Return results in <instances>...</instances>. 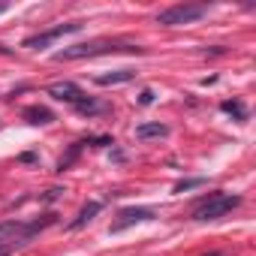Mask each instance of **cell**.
I'll list each match as a JSON object with an SVG mask.
<instances>
[{
    "mask_svg": "<svg viewBox=\"0 0 256 256\" xmlns=\"http://www.w3.org/2000/svg\"><path fill=\"white\" fill-rule=\"evenodd\" d=\"M154 102V90H142L139 94V106H151Z\"/></svg>",
    "mask_w": 256,
    "mask_h": 256,
    "instance_id": "cell-16",
    "label": "cell"
},
{
    "mask_svg": "<svg viewBox=\"0 0 256 256\" xmlns=\"http://www.w3.org/2000/svg\"><path fill=\"white\" fill-rule=\"evenodd\" d=\"M166 133H169V126L160 124V120L157 124H139L136 126V139H163Z\"/></svg>",
    "mask_w": 256,
    "mask_h": 256,
    "instance_id": "cell-9",
    "label": "cell"
},
{
    "mask_svg": "<svg viewBox=\"0 0 256 256\" xmlns=\"http://www.w3.org/2000/svg\"><path fill=\"white\" fill-rule=\"evenodd\" d=\"M76 112H82V114H96V112H102V106H100V102H94V100L88 96L82 106H76Z\"/></svg>",
    "mask_w": 256,
    "mask_h": 256,
    "instance_id": "cell-14",
    "label": "cell"
},
{
    "mask_svg": "<svg viewBox=\"0 0 256 256\" xmlns=\"http://www.w3.org/2000/svg\"><path fill=\"white\" fill-rule=\"evenodd\" d=\"M145 220H154V208H145V205H139V208H124V211L118 214V220L112 223V232H124L126 226L145 223Z\"/></svg>",
    "mask_w": 256,
    "mask_h": 256,
    "instance_id": "cell-7",
    "label": "cell"
},
{
    "mask_svg": "<svg viewBox=\"0 0 256 256\" xmlns=\"http://www.w3.org/2000/svg\"><path fill=\"white\" fill-rule=\"evenodd\" d=\"M52 223H54V214H46L42 220H4L0 223V247L16 250L28 244L34 235H40L42 229H48Z\"/></svg>",
    "mask_w": 256,
    "mask_h": 256,
    "instance_id": "cell-1",
    "label": "cell"
},
{
    "mask_svg": "<svg viewBox=\"0 0 256 256\" xmlns=\"http://www.w3.org/2000/svg\"><path fill=\"white\" fill-rule=\"evenodd\" d=\"M0 54H10V48H6V46H0Z\"/></svg>",
    "mask_w": 256,
    "mask_h": 256,
    "instance_id": "cell-18",
    "label": "cell"
},
{
    "mask_svg": "<svg viewBox=\"0 0 256 256\" xmlns=\"http://www.w3.org/2000/svg\"><path fill=\"white\" fill-rule=\"evenodd\" d=\"M136 78V70H114V72H106L96 78V84L102 88H114V84H126V82H133Z\"/></svg>",
    "mask_w": 256,
    "mask_h": 256,
    "instance_id": "cell-8",
    "label": "cell"
},
{
    "mask_svg": "<svg viewBox=\"0 0 256 256\" xmlns=\"http://www.w3.org/2000/svg\"><path fill=\"white\" fill-rule=\"evenodd\" d=\"M24 120H28V124H52L54 114H52V108H46V106H28V108H24Z\"/></svg>",
    "mask_w": 256,
    "mask_h": 256,
    "instance_id": "cell-10",
    "label": "cell"
},
{
    "mask_svg": "<svg viewBox=\"0 0 256 256\" xmlns=\"http://www.w3.org/2000/svg\"><path fill=\"white\" fill-rule=\"evenodd\" d=\"M82 30V22H70V24H58V28H52V30H42V34H36V36H28L24 40V48H46V46H52L54 40H60V36H66V34H78Z\"/></svg>",
    "mask_w": 256,
    "mask_h": 256,
    "instance_id": "cell-5",
    "label": "cell"
},
{
    "mask_svg": "<svg viewBox=\"0 0 256 256\" xmlns=\"http://www.w3.org/2000/svg\"><path fill=\"white\" fill-rule=\"evenodd\" d=\"M4 12H6V4H0V16H4Z\"/></svg>",
    "mask_w": 256,
    "mask_h": 256,
    "instance_id": "cell-19",
    "label": "cell"
},
{
    "mask_svg": "<svg viewBox=\"0 0 256 256\" xmlns=\"http://www.w3.org/2000/svg\"><path fill=\"white\" fill-rule=\"evenodd\" d=\"M205 256H223V253H205Z\"/></svg>",
    "mask_w": 256,
    "mask_h": 256,
    "instance_id": "cell-20",
    "label": "cell"
},
{
    "mask_svg": "<svg viewBox=\"0 0 256 256\" xmlns=\"http://www.w3.org/2000/svg\"><path fill=\"white\" fill-rule=\"evenodd\" d=\"M82 145H84V142H76V145L70 148V154H66V157H64V160L58 163V172H64V169H70V166H72V160H76V157L82 154Z\"/></svg>",
    "mask_w": 256,
    "mask_h": 256,
    "instance_id": "cell-13",
    "label": "cell"
},
{
    "mask_svg": "<svg viewBox=\"0 0 256 256\" xmlns=\"http://www.w3.org/2000/svg\"><path fill=\"white\" fill-rule=\"evenodd\" d=\"M238 205H241V196H232V193H208V196L193 208V220H199V223L220 220V217H226L229 211H235Z\"/></svg>",
    "mask_w": 256,
    "mask_h": 256,
    "instance_id": "cell-3",
    "label": "cell"
},
{
    "mask_svg": "<svg viewBox=\"0 0 256 256\" xmlns=\"http://www.w3.org/2000/svg\"><path fill=\"white\" fill-rule=\"evenodd\" d=\"M48 96H54L58 102H66V106H72V108L88 100V94H84L76 82H54V84H48Z\"/></svg>",
    "mask_w": 256,
    "mask_h": 256,
    "instance_id": "cell-6",
    "label": "cell"
},
{
    "mask_svg": "<svg viewBox=\"0 0 256 256\" xmlns=\"http://www.w3.org/2000/svg\"><path fill=\"white\" fill-rule=\"evenodd\" d=\"M220 108H223V112H229V114H235L238 120H244V118H247V112H244V106H241L238 100H223V102H220Z\"/></svg>",
    "mask_w": 256,
    "mask_h": 256,
    "instance_id": "cell-12",
    "label": "cell"
},
{
    "mask_svg": "<svg viewBox=\"0 0 256 256\" xmlns=\"http://www.w3.org/2000/svg\"><path fill=\"white\" fill-rule=\"evenodd\" d=\"M100 211H102V205H100V202H88V205L78 211V217L70 223V229H82V226H88V223H90V220H94Z\"/></svg>",
    "mask_w": 256,
    "mask_h": 256,
    "instance_id": "cell-11",
    "label": "cell"
},
{
    "mask_svg": "<svg viewBox=\"0 0 256 256\" xmlns=\"http://www.w3.org/2000/svg\"><path fill=\"white\" fill-rule=\"evenodd\" d=\"M205 178H187V181H178L175 184V193H184V190H193V187H202Z\"/></svg>",
    "mask_w": 256,
    "mask_h": 256,
    "instance_id": "cell-15",
    "label": "cell"
},
{
    "mask_svg": "<svg viewBox=\"0 0 256 256\" xmlns=\"http://www.w3.org/2000/svg\"><path fill=\"white\" fill-rule=\"evenodd\" d=\"M10 253H12V250H6V247H0V256H10Z\"/></svg>",
    "mask_w": 256,
    "mask_h": 256,
    "instance_id": "cell-17",
    "label": "cell"
},
{
    "mask_svg": "<svg viewBox=\"0 0 256 256\" xmlns=\"http://www.w3.org/2000/svg\"><path fill=\"white\" fill-rule=\"evenodd\" d=\"M142 54L145 48L139 46H124V42H108V40H96V42H82V46H70L64 52L54 54V60H84V58H100V54Z\"/></svg>",
    "mask_w": 256,
    "mask_h": 256,
    "instance_id": "cell-2",
    "label": "cell"
},
{
    "mask_svg": "<svg viewBox=\"0 0 256 256\" xmlns=\"http://www.w3.org/2000/svg\"><path fill=\"white\" fill-rule=\"evenodd\" d=\"M202 16H208L205 4H175V6H169V10H163L157 16V24H163V28H181V24L199 22Z\"/></svg>",
    "mask_w": 256,
    "mask_h": 256,
    "instance_id": "cell-4",
    "label": "cell"
}]
</instances>
